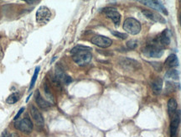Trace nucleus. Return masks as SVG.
Returning a JSON list of instances; mask_svg holds the SVG:
<instances>
[{
	"label": "nucleus",
	"instance_id": "obj_1",
	"mask_svg": "<svg viewBox=\"0 0 181 137\" xmlns=\"http://www.w3.org/2000/svg\"><path fill=\"white\" fill-rule=\"evenodd\" d=\"M123 30L130 35H137L141 30V24L136 19L128 18L123 23Z\"/></svg>",
	"mask_w": 181,
	"mask_h": 137
},
{
	"label": "nucleus",
	"instance_id": "obj_2",
	"mask_svg": "<svg viewBox=\"0 0 181 137\" xmlns=\"http://www.w3.org/2000/svg\"><path fill=\"white\" fill-rule=\"evenodd\" d=\"M73 61L77 65L81 66H84L90 62L92 58V55L89 51H78L73 55Z\"/></svg>",
	"mask_w": 181,
	"mask_h": 137
},
{
	"label": "nucleus",
	"instance_id": "obj_3",
	"mask_svg": "<svg viewBox=\"0 0 181 137\" xmlns=\"http://www.w3.org/2000/svg\"><path fill=\"white\" fill-rule=\"evenodd\" d=\"M51 19V12L45 6L39 7L36 12V21L39 25H45Z\"/></svg>",
	"mask_w": 181,
	"mask_h": 137
},
{
	"label": "nucleus",
	"instance_id": "obj_4",
	"mask_svg": "<svg viewBox=\"0 0 181 137\" xmlns=\"http://www.w3.org/2000/svg\"><path fill=\"white\" fill-rule=\"evenodd\" d=\"M143 52L146 56L150 57H160L164 55V50L162 46L158 44L148 45L145 48H143Z\"/></svg>",
	"mask_w": 181,
	"mask_h": 137
},
{
	"label": "nucleus",
	"instance_id": "obj_5",
	"mask_svg": "<svg viewBox=\"0 0 181 137\" xmlns=\"http://www.w3.org/2000/svg\"><path fill=\"white\" fill-rule=\"evenodd\" d=\"M90 41L92 44L96 45L99 47H102V48H107V47L111 46V45L113 44V41L111 39L103 36H93Z\"/></svg>",
	"mask_w": 181,
	"mask_h": 137
},
{
	"label": "nucleus",
	"instance_id": "obj_6",
	"mask_svg": "<svg viewBox=\"0 0 181 137\" xmlns=\"http://www.w3.org/2000/svg\"><path fill=\"white\" fill-rule=\"evenodd\" d=\"M17 130H19L25 133H30L33 130V124L29 118H25L21 120L18 121L14 125Z\"/></svg>",
	"mask_w": 181,
	"mask_h": 137
},
{
	"label": "nucleus",
	"instance_id": "obj_7",
	"mask_svg": "<svg viewBox=\"0 0 181 137\" xmlns=\"http://www.w3.org/2000/svg\"><path fill=\"white\" fill-rule=\"evenodd\" d=\"M181 113L179 110H177L174 113V115L172 118L171 123H170V137H176L177 131H178L179 125L180 123Z\"/></svg>",
	"mask_w": 181,
	"mask_h": 137
},
{
	"label": "nucleus",
	"instance_id": "obj_8",
	"mask_svg": "<svg viewBox=\"0 0 181 137\" xmlns=\"http://www.w3.org/2000/svg\"><path fill=\"white\" fill-rule=\"evenodd\" d=\"M140 3H143L144 5H147L150 8H154V9H156V10H159V11L162 12L165 14L167 15L168 12L167 9L165 8V7L163 5L162 3L159 2V1H154V0H143V1H140Z\"/></svg>",
	"mask_w": 181,
	"mask_h": 137
},
{
	"label": "nucleus",
	"instance_id": "obj_9",
	"mask_svg": "<svg viewBox=\"0 0 181 137\" xmlns=\"http://www.w3.org/2000/svg\"><path fill=\"white\" fill-rule=\"evenodd\" d=\"M103 12L105 13V14L107 15L109 19H111L113 21L114 24H116V25H119V23H120L121 20V14L117 11V9L116 8H104V10Z\"/></svg>",
	"mask_w": 181,
	"mask_h": 137
},
{
	"label": "nucleus",
	"instance_id": "obj_10",
	"mask_svg": "<svg viewBox=\"0 0 181 137\" xmlns=\"http://www.w3.org/2000/svg\"><path fill=\"white\" fill-rule=\"evenodd\" d=\"M142 13H143V14L146 18L153 20L154 22H159L162 23V24H165L166 22L165 19H164V17H162L160 14H158L157 12L151 11V10H143Z\"/></svg>",
	"mask_w": 181,
	"mask_h": 137
},
{
	"label": "nucleus",
	"instance_id": "obj_11",
	"mask_svg": "<svg viewBox=\"0 0 181 137\" xmlns=\"http://www.w3.org/2000/svg\"><path fill=\"white\" fill-rule=\"evenodd\" d=\"M30 114H31V116L34 119V120L35 121L38 125H44V118H43V116H42L40 112L35 106H31L30 107Z\"/></svg>",
	"mask_w": 181,
	"mask_h": 137
},
{
	"label": "nucleus",
	"instance_id": "obj_12",
	"mask_svg": "<svg viewBox=\"0 0 181 137\" xmlns=\"http://www.w3.org/2000/svg\"><path fill=\"white\" fill-rule=\"evenodd\" d=\"M55 79L57 80L58 82H64L66 84H68V83L72 82V78L66 74H65L63 70L58 68V67L56 68V71H55Z\"/></svg>",
	"mask_w": 181,
	"mask_h": 137
},
{
	"label": "nucleus",
	"instance_id": "obj_13",
	"mask_svg": "<svg viewBox=\"0 0 181 137\" xmlns=\"http://www.w3.org/2000/svg\"><path fill=\"white\" fill-rule=\"evenodd\" d=\"M35 101L36 104H38L39 107H40L41 109H47L51 106L50 103H49L48 101H46L45 99H44L40 95V93L39 92V90H36L35 92Z\"/></svg>",
	"mask_w": 181,
	"mask_h": 137
},
{
	"label": "nucleus",
	"instance_id": "obj_14",
	"mask_svg": "<svg viewBox=\"0 0 181 137\" xmlns=\"http://www.w3.org/2000/svg\"><path fill=\"white\" fill-rule=\"evenodd\" d=\"M151 86H152V89L154 91V93L155 94H159L161 93L163 88V80L162 78L160 77H157L151 83Z\"/></svg>",
	"mask_w": 181,
	"mask_h": 137
},
{
	"label": "nucleus",
	"instance_id": "obj_15",
	"mask_svg": "<svg viewBox=\"0 0 181 137\" xmlns=\"http://www.w3.org/2000/svg\"><path fill=\"white\" fill-rule=\"evenodd\" d=\"M159 44L161 46H167L170 43V36L169 30H165L163 33L160 35V37L159 39Z\"/></svg>",
	"mask_w": 181,
	"mask_h": 137
},
{
	"label": "nucleus",
	"instance_id": "obj_16",
	"mask_svg": "<svg viewBox=\"0 0 181 137\" xmlns=\"http://www.w3.org/2000/svg\"><path fill=\"white\" fill-rule=\"evenodd\" d=\"M165 66L169 68L172 67H176L179 66V61L178 58L176 56L175 54H171L169 56V57L165 61Z\"/></svg>",
	"mask_w": 181,
	"mask_h": 137
},
{
	"label": "nucleus",
	"instance_id": "obj_17",
	"mask_svg": "<svg viewBox=\"0 0 181 137\" xmlns=\"http://www.w3.org/2000/svg\"><path fill=\"white\" fill-rule=\"evenodd\" d=\"M177 109V102L174 99H170L168 101V110L169 115H172L174 112H175Z\"/></svg>",
	"mask_w": 181,
	"mask_h": 137
},
{
	"label": "nucleus",
	"instance_id": "obj_18",
	"mask_svg": "<svg viewBox=\"0 0 181 137\" xmlns=\"http://www.w3.org/2000/svg\"><path fill=\"white\" fill-rule=\"evenodd\" d=\"M19 93H14L7 98V99H6V103L8 104H14L19 101Z\"/></svg>",
	"mask_w": 181,
	"mask_h": 137
},
{
	"label": "nucleus",
	"instance_id": "obj_19",
	"mask_svg": "<svg viewBox=\"0 0 181 137\" xmlns=\"http://www.w3.org/2000/svg\"><path fill=\"white\" fill-rule=\"evenodd\" d=\"M122 64H123V66H132L133 68H134V67L136 68V66H139V65H138V63H137L136 61L132 60V59H128V58L124 59V60L122 61Z\"/></svg>",
	"mask_w": 181,
	"mask_h": 137
},
{
	"label": "nucleus",
	"instance_id": "obj_20",
	"mask_svg": "<svg viewBox=\"0 0 181 137\" xmlns=\"http://www.w3.org/2000/svg\"><path fill=\"white\" fill-rule=\"evenodd\" d=\"M165 77L167 78H172V79H178L179 78V72L175 69H171L166 72Z\"/></svg>",
	"mask_w": 181,
	"mask_h": 137
},
{
	"label": "nucleus",
	"instance_id": "obj_21",
	"mask_svg": "<svg viewBox=\"0 0 181 137\" xmlns=\"http://www.w3.org/2000/svg\"><path fill=\"white\" fill-rule=\"evenodd\" d=\"M39 72V67L37 66L35 70V72H34L33 77H32V79H31V82H30V88H29V90H31L33 87L35 86V83L36 80H37V77H38V74Z\"/></svg>",
	"mask_w": 181,
	"mask_h": 137
},
{
	"label": "nucleus",
	"instance_id": "obj_22",
	"mask_svg": "<svg viewBox=\"0 0 181 137\" xmlns=\"http://www.w3.org/2000/svg\"><path fill=\"white\" fill-rule=\"evenodd\" d=\"M90 47L87 46H75L73 49L72 50V55H74L75 53H77L78 51H90Z\"/></svg>",
	"mask_w": 181,
	"mask_h": 137
},
{
	"label": "nucleus",
	"instance_id": "obj_23",
	"mask_svg": "<svg viewBox=\"0 0 181 137\" xmlns=\"http://www.w3.org/2000/svg\"><path fill=\"white\" fill-rule=\"evenodd\" d=\"M127 46H128V48L130 50L135 49V48L137 46V41H134V40H131V41H128V42H127Z\"/></svg>",
	"mask_w": 181,
	"mask_h": 137
},
{
	"label": "nucleus",
	"instance_id": "obj_24",
	"mask_svg": "<svg viewBox=\"0 0 181 137\" xmlns=\"http://www.w3.org/2000/svg\"><path fill=\"white\" fill-rule=\"evenodd\" d=\"M111 32H112V34H113V36H115L116 37H118V38L126 39L127 37H128V35H127V34L120 33V32H118V31H113V30H112Z\"/></svg>",
	"mask_w": 181,
	"mask_h": 137
},
{
	"label": "nucleus",
	"instance_id": "obj_25",
	"mask_svg": "<svg viewBox=\"0 0 181 137\" xmlns=\"http://www.w3.org/2000/svg\"><path fill=\"white\" fill-rule=\"evenodd\" d=\"M24 110H25V108H21V109H20V110H19V112H18V114H17V115H15V117H14V120H17L19 119V117L20 116V115L22 114Z\"/></svg>",
	"mask_w": 181,
	"mask_h": 137
},
{
	"label": "nucleus",
	"instance_id": "obj_26",
	"mask_svg": "<svg viewBox=\"0 0 181 137\" xmlns=\"http://www.w3.org/2000/svg\"><path fill=\"white\" fill-rule=\"evenodd\" d=\"M3 58V51L2 46H1V45H0V62L2 61Z\"/></svg>",
	"mask_w": 181,
	"mask_h": 137
},
{
	"label": "nucleus",
	"instance_id": "obj_27",
	"mask_svg": "<svg viewBox=\"0 0 181 137\" xmlns=\"http://www.w3.org/2000/svg\"><path fill=\"white\" fill-rule=\"evenodd\" d=\"M1 137H13V135L9 134V133H8V131H4L3 133V135H2V136H1Z\"/></svg>",
	"mask_w": 181,
	"mask_h": 137
},
{
	"label": "nucleus",
	"instance_id": "obj_28",
	"mask_svg": "<svg viewBox=\"0 0 181 137\" xmlns=\"http://www.w3.org/2000/svg\"><path fill=\"white\" fill-rule=\"evenodd\" d=\"M25 2H26V3H30V4H31V3H38L39 1H34V0H32V1H30V0H26Z\"/></svg>",
	"mask_w": 181,
	"mask_h": 137
}]
</instances>
